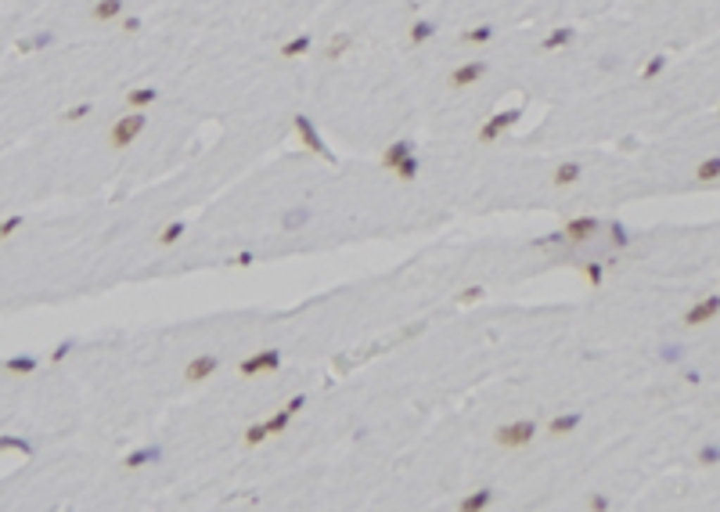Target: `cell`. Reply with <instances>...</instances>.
Listing matches in <instances>:
<instances>
[{
	"label": "cell",
	"mask_w": 720,
	"mask_h": 512,
	"mask_svg": "<svg viewBox=\"0 0 720 512\" xmlns=\"http://www.w3.org/2000/svg\"><path fill=\"white\" fill-rule=\"evenodd\" d=\"M537 433H541V426L533 423V418H512V423L493 430V444L505 447V451H522V447L533 444Z\"/></svg>",
	"instance_id": "1"
},
{
	"label": "cell",
	"mask_w": 720,
	"mask_h": 512,
	"mask_svg": "<svg viewBox=\"0 0 720 512\" xmlns=\"http://www.w3.org/2000/svg\"><path fill=\"white\" fill-rule=\"evenodd\" d=\"M144 127H148V112H137V108H130L127 115H119L115 123H112V130H108V148H115V152H122V148H130L141 134H144Z\"/></svg>",
	"instance_id": "2"
},
{
	"label": "cell",
	"mask_w": 720,
	"mask_h": 512,
	"mask_svg": "<svg viewBox=\"0 0 720 512\" xmlns=\"http://www.w3.org/2000/svg\"><path fill=\"white\" fill-rule=\"evenodd\" d=\"M281 368V350L274 346H263V350H253L248 357L238 361V375L241 379H260V375H270Z\"/></svg>",
	"instance_id": "3"
},
{
	"label": "cell",
	"mask_w": 720,
	"mask_h": 512,
	"mask_svg": "<svg viewBox=\"0 0 720 512\" xmlns=\"http://www.w3.org/2000/svg\"><path fill=\"white\" fill-rule=\"evenodd\" d=\"M292 127H296V137L303 141V148L306 152H314V156H321L324 163H335V156H331V148L324 144V137H321V130L314 127V119L310 115H292Z\"/></svg>",
	"instance_id": "4"
},
{
	"label": "cell",
	"mask_w": 720,
	"mask_h": 512,
	"mask_svg": "<svg viewBox=\"0 0 720 512\" xmlns=\"http://www.w3.org/2000/svg\"><path fill=\"white\" fill-rule=\"evenodd\" d=\"M519 119H522V108H500V112H493L486 123L479 127L476 141H479V144H493L497 137H505V134L519 123Z\"/></svg>",
	"instance_id": "5"
},
{
	"label": "cell",
	"mask_w": 720,
	"mask_h": 512,
	"mask_svg": "<svg viewBox=\"0 0 720 512\" xmlns=\"http://www.w3.org/2000/svg\"><path fill=\"white\" fill-rule=\"evenodd\" d=\"M486 73H490V62H483V58H472V62H461V65L450 69L447 87H450V90H468V87H476Z\"/></svg>",
	"instance_id": "6"
},
{
	"label": "cell",
	"mask_w": 720,
	"mask_h": 512,
	"mask_svg": "<svg viewBox=\"0 0 720 512\" xmlns=\"http://www.w3.org/2000/svg\"><path fill=\"white\" fill-rule=\"evenodd\" d=\"M716 314H720V292H709V296L695 299V304L684 311L681 325H688V328H702V325H709Z\"/></svg>",
	"instance_id": "7"
},
{
	"label": "cell",
	"mask_w": 720,
	"mask_h": 512,
	"mask_svg": "<svg viewBox=\"0 0 720 512\" xmlns=\"http://www.w3.org/2000/svg\"><path fill=\"white\" fill-rule=\"evenodd\" d=\"M216 372H220V357H216L213 350H202V354H195L191 361L184 365V379L187 382H206V379H213Z\"/></svg>",
	"instance_id": "8"
},
{
	"label": "cell",
	"mask_w": 720,
	"mask_h": 512,
	"mask_svg": "<svg viewBox=\"0 0 720 512\" xmlns=\"http://www.w3.org/2000/svg\"><path fill=\"white\" fill-rule=\"evenodd\" d=\"M602 227H605V224H602L598 217H573V220L562 224V235H566L569 246H583V242H590V238L598 235Z\"/></svg>",
	"instance_id": "9"
},
{
	"label": "cell",
	"mask_w": 720,
	"mask_h": 512,
	"mask_svg": "<svg viewBox=\"0 0 720 512\" xmlns=\"http://www.w3.org/2000/svg\"><path fill=\"white\" fill-rule=\"evenodd\" d=\"M353 47H357V37H353V33H346V29H342V33H331V40L324 44L321 58H324V62H342V58H346V54H350Z\"/></svg>",
	"instance_id": "10"
},
{
	"label": "cell",
	"mask_w": 720,
	"mask_h": 512,
	"mask_svg": "<svg viewBox=\"0 0 720 512\" xmlns=\"http://www.w3.org/2000/svg\"><path fill=\"white\" fill-rule=\"evenodd\" d=\"M583 426V411H562L548 423V437H569Z\"/></svg>",
	"instance_id": "11"
},
{
	"label": "cell",
	"mask_w": 720,
	"mask_h": 512,
	"mask_svg": "<svg viewBox=\"0 0 720 512\" xmlns=\"http://www.w3.org/2000/svg\"><path fill=\"white\" fill-rule=\"evenodd\" d=\"M580 177H583V163H580V159H566V163H558V166H555L551 185H555V188H573Z\"/></svg>",
	"instance_id": "12"
},
{
	"label": "cell",
	"mask_w": 720,
	"mask_h": 512,
	"mask_svg": "<svg viewBox=\"0 0 720 512\" xmlns=\"http://www.w3.org/2000/svg\"><path fill=\"white\" fill-rule=\"evenodd\" d=\"M310 47H314V37L310 33H296V37H289L285 44H281V58H285V62H296V58H306L310 54Z\"/></svg>",
	"instance_id": "13"
},
{
	"label": "cell",
	"mask_w": 720,
	"mask_h": 512,
	"mask_svg": "<svg viewBox=\"0 0 720 512\" xmlns=\"http://www.w3.org/2000/svg\"><path fill=\"white\" fill-rule=\"evenodd\" d=\"M407 156H415V141H407V137H403V141H393L386 152H382V166H386V170H396Z\"/></svg>",
	"instance_id": "14"
},
{
	"label": "cell",
	"mask_w": 720,
	"mask_h": 512,
	"mask_svg": "<svg viewBox=\"0 0 720 512\" xmlns=\"http://www.w3.org/2000/svg\"><path fill=\"white\" fill-rule=\"evenodd\" d=\"M310 220H314V209H306V206H292L281 213V231H303Z\"/></svg>",
	"instance_id": "15"
},
{
	"label": "cell",
	"mask_w": 720,
	"mask_h": 512,
	"mask_svg": "<svg viewBox=\"0 0 720 512\" xmlns=\"http://www.w3.org/2000/svg\"><path fill=\"white\" fill-rule=\"evenodd\" d=\"M122 11H127V0H98L90 8V18L94 22H115V18H122Z\"/></svg>",
	"instance_id": "16"
},
{
	"label": "cell",
	"mask_w": 720,
	"mask_h": 512,
	"mask_svg": "<svg viewBox=\"0 0 720 512\" xmlns=\"http://www.w3.org/2000/svg\"><path fill=\"white\" fill-rule=\"evenodd\" d=\"M576 40V29L573 25H558L551 29L548 37H541V51H558V47H569Z\"/></svg>",
	"instance_id": "17"
},
{
	"label": "cell",
	"mask_w": 720,
	"mask_h": 512,
	"mask_svg": "<svg viewBox=\"0 0 720 512\" xmlns=\"http://www.w3.org/2000/svg\"><path fill=\"white\" fill-rule=\"evenodd\" d=\"M155 101H159V87H134V90H127V108L144 112V108H151Z\"/></svg>",
	"instance_id": "18"
},
{
	"label": "cell",
	"mask_w": 720,
	"mask_h": 512,
	"mask_svg": "<svg viewBox=\"0 0 720 512\" xmlns=\"http://www.w3.org/2000/svg\"><path fill=\"white\" fill-rule=\"evenodd\" d=\"M436 33H440V25H436L432 18H418V22H411V29H407V40L418 47V44H429Z\"/></svg>",
	"instance_id": "19"
},
{
	"label": "cell",
	"mask_w": 720,
	"mask_h": 512,
	"mask_svg": "<svg viewBox=\"0 0 720 512\" xmlns=\"http://www.w3.org/2000/svg\"><path fill=\"white\" fill-rule=\"evenodd\" d=\"M163 458V447H137V451H130L127 458H122V466L127 469H141V466H148V462H159Z\"/></svg>",
	"instance_id": "20"
},
{
	"label": "cell",
	"mask_w": 720,
	"mask_h": 512,
	"mask_svg": "<svg viewBox=\"0 0 720 512\" xmlns=\"http://www.w3.org/2000/svg\"><path fill=\"white\" fill-rule=\"evenodd\" d=\"M490 505H493V491H490V487H479V491H472L468 498L457 501L461 512H483V508H490Z\"/></svg>",
	"instance_id": "21"
},
{
	"label": "cell",
	"mask_w": 720,
	"mask_h": 512,
	"mask_svg": "<svg viewBox=\"0 0 720 512\" xmlns=\"http://www.w3.org/2000/svg\"><path fill=\"white\" fill-rule=\"evenodd\" d=\"M4 368H8L11 375H33V372L40 368V357H33V354H18V357H8V361H4Z\"/></svg>",
	"instance_id": "22"
},
{
	"label": "cell",
	"mask_w": 720,
	"mask_h": 512,
	"mask_svg": "<svg viewBox=\"0 0 720 512\" xmlns=\"http://www.w3.org/2000/svg\"><path fill=\"white\" fill-rule=\"evenodd\" d=\"M493 37H497L493 25H472V29H465V33H461V44H476L479 47V44H490Z\"/></svg>",
	"instance_id": "23"
},
{
	"label": "cell",
	"mask_w": 720,
	"mask_h": 512,
	"mask_svg": "<svg viewBox=\"0 0 720 512\" xmlns=\"http://www.w3.org/2000/svg\"><path fill=\"white\" fill-rule=\"evenodd\" d=\"M695 180L699 185H709V180H720V156H709L695 166Z\"/></svg>",
	"instance_id": "24"
},
{
	"label": "cell",
	"mask_w": 720,
	"mask_h": 512,
	"mask_svg": "<svg viewBox=\"0 0 720 512\" xmlns=\"http://www.w3.org/2000/svg\"><path fill=\"white\" fill-rule=\"evenodd\" d=\"M184 235H187V224H184V220H173V224H166V227L159 231V246H163V249H170V246H177V242H180Z\"/></svg>",
	"instance_id": "25"
},
{
	"label": "cell",
	"mask_w": 720,
	"mask_h": 512,
	"mask_svg": "<svg viewBox=\"0 0 720 512\" xmlns=\"http://www.w3.org/2000/svg\"><path fill=\"white\" fill-rule=\"evenodd\" d=\"M609 242H612V249H627V246L634 242V235L623 227L619 220H612V224H609Z\"/></svg>",
	"instance_id": "26"
},
{
	"label": "cell",
	"mask_w": 720,
	"mask_h": 512,
	"mask_svg": "<svg viewBox=\"0 0 720 512\" xmlns=\"http://www.w3.org/2000/svg\"><path fill=\"white\" fill-rule=\"evenodd\" d=\"M263 423H267V433H270V437H277V433H285V430H289L292 415H289L285 408H281V411H274L270 418H263Z\"/></svg>",
	"instance_id": "27"
},
{
	"label": "cell",
	"mask_w": 720,
	"mask_h": 512,
	"mask_svg": "<svg viewBox=\"0 0 720 512\" xmlns=\"http://www.w3.org/2000/svg\"><path fill=\"white\" fill-rule=\"evenodd\" d=\"M667 65H670V58H667V54H655V58H648V65L641 69V80H655V76H663V73H667Z\"/></svg>",
	"instance_id": "28"
},
{
	"label": "cell",
	"mask_w": 720,
	"mask_h": 512,
	"mask_svg": "<svg viewBox=\"0 0 720 512\" xmlns=\"http://www.w3.org/2000/svg\"><path fill=\"white\" fill-rule=\"evenodd\" d=\"M270 433H267V423H253L245 433H241V440H245V447H260L263 440H267Z\"/></svg>",
	"instance_id": "29"
},
{
	"label": "cell",
	"mask_w": 720,
	"mask_h": 512,
	"mask_svg": "<svg viewBox=\"0 0 720 512\" xmlns=\"http://www.w3.org/2000/svg\"><path fill=\"white\" fill-rule=\"evenodd\" d=\"M580 275H583L590 285H602V282H605V263H594V260H587V263H580Z\"/></svg>",
	"instance_id": "30"
},
{
	"label": "cell",
	"mask_w": 720,
	"mask_h": 512,
	"mask_svg": "<svg viewBox=\"0 0 720 512\" xmlns=\"http://www.w3.org/2000/svg\"><path fill=\"white\" fill-rule=\"evenodd\" d=\"M418 170H422V163H418V156H407L393 173H396V180H415L418 177Z\"/></svg>",
	"instance_id": "31"
},
{
	"label": "cell",
	"mask_w": 720,
	"mask_h": 512,
	"mask_svg": "<svg viewBox=\"0 0 720 512\" xmlns=\"http://www.w3.org/2000/svg\"><path fill=\"white\" fill-rule=\"evenodd\" d=\"M51 44H54V33H37V37L22 40V44H18V51H22V54H29V51H40V47H51Z\"/></svg>",
	"instance_id": "32"
},
{
	"label": "cell",
	"mask_w": 720,
	"mask_h": 512,
	"mask_svg": "<svg viewBox=\"0 0 720 512\" xmlns=\"http://www.w3.org/2000/svg\"><path fill=\"white\" fill-rule=\"evenodd\" d=\"M90 112H94V105H90V101H80V105H72V108L61 112V119H65V123H80V119H87Z\"/></svg>",
	"instance_id": "33"
},
{
	"label": "cell",
	"mask_w": 720,
	"mask_h": 512,
	"mask_svg": "<svg viewBox=\"0 0 720 512\" xmlns=\"http://www.w3.org/2000/svg\"><path fill=\"white\" fill-rule=\"evenodd\" d=\"M0 451H22V455H33V444L18 440V437H0Z\"/></svg>",
	"instance_id": "34"
},
{
	"label": "cell",
	"mask_w": 720,
	"mask_h": 512,
	"mask_svg": "<svg viewBox=\"0 0 720 512\" xmlns=\"http://www.w3.org/2000/svg\"><path fill=\"white\" fill-rule=\"evenodd\" d=\"M555 246H566V235L562 231H551L544 238H533V249H555Z\"/></svg>",
	"instance_id": "35"
},
{
	"label": "cell",
	"mask_w": 720,
	"mask_h": 512,
	"mask_svg": "<svg viewBox=\"0 0 720 512\" xmlns=\"http://www.w3.org/2000/svg\"><path fill=\"white\" fill-rule=\"evenodd\" d=\"M699 466H720V447L716 444H706L699 451Z\"/></svg>",
	"instance_id": "36"
},
{
	"label": "cell",
	"mask_w": 720,
	"mask_h": 512,
	"mask_svg": "<svg viewBox=\"0 0 720 512\" xmlns=\"http://www.w3.org/2000/svg\"><path fill=\"white\" fill-rule=\"evenodd\" d=\"M18 227H22V217H18V213H15V217H8V220H0V242H4V238H11Z\"/></svg>",
	"instance_id": "37"
},
{
	"label": "cell",
	"mask_w": 720,
	"mask_h": 512,
	"mask_svg": "<svg viewBox=\"0 0 720 512\" xmlns=\"http://www.w3.org/2000/svg\"><path fill=\"white\" fill-rule=\"evenodd\" d=\"M119 29H122V33H141V18H137V15H122V18H119Z\"/></svg>",
	"instance_id": "38"
},
{
	"label": "cell",
	"mask_w": 720,
	"mask_h": 512,
	"mask_svg": "<svg viewBox=\"0 0 720 512\" xmlns=\"http://www.w3.org/2000/svg\"><path fill=\"white\" fill-rule=\"evenodd\" d=\"M659 357L667 361V365H681V361H684V350H681V346H663Z\"/></svg>",
	"instance_id": "39"
},
{
	"label": "cell",
	"mask_w": 720,
	"mask_h": 512,
	"mask_svg": "<svg viewBox=\"0 0 720 512\" xmlns=\"http://www.w3.org/2000/svg\"><path fill=\"white\" fill-rule=\"evenodd\" d=\"M587 508H594V512H605V508H612V501H609L605 494H590V498H587Z\"/></svg>",
	"instance_id": "40"
},
{
	"label": "cell",
	"mask_w": 720,
	"mask_h": 512,
	"mask_svg": "<svg viewBox=\"0 0 720 512\" xmlns=\"http://www.w3.org/2000/svg\"><path fill=\"white\" fill-rule=\"evenodd\" d=\"M253 263H256L253 253H234V256L227 260V267H253Z\"/></svg>",
	"instance_id": "41"
},
{
	"label": "cell",
	"mask_w": 720,
	"mask_h": 512,
	"mask_svg": "<svg viewBox=\"0 0 720 512\" xmlns=\"http://www.w3.org/2000/svg\"><path fill=\"white\" fill-rule=\"evenodd\" d=\"M69 350H72V339H65V343H58V346L51 350V361H54V365H58V361H65V357H69Z\"/></svg>",
	"instance_id": "42"
},
{
	"label": "cell",
	"mask_w": 720,
	"mask_h": 512,
	"mask_svg": "<svg viewBox=\"0 0 720 512\" xmlns=\"http://www.w3.org/2000/svg\"><path fill=\"white\" fill-rule=\"evenodd\" d=\"M303 408H306V397H303V394H296V397L285 401V411H289V415H299Z\"/></svg>",
	"instance_id": "43"
},
{
	"label": "cell",
	"mask_w": 720,
	"mask_h": 512,
	"mask_svg": "<svg viewBox=\"0 0 720 512\" xmlns=\"http://www.w3.org/2000/svg\"><path fill=\"white\" fill-rule=\"evenodd\" d=\"M479 296H483V289H479V285H468V289H461V304H476Z\"/></svg>",
	"instance_id": "44"
},
{
	"label": "cell",
	"mask_w": 720,
	"mask_h": 512,
	"mask_svg": "<svg viewBox=\"0 0 720 512\" xmlns=\"http://www.w3.org/2000/svg\"><path fill=\"white\" fill-rule=\"evenodd\" d=\"M716 115H720V105H716Z\"/></svg>",
	"instance_id": "45"
}]
</instances>
